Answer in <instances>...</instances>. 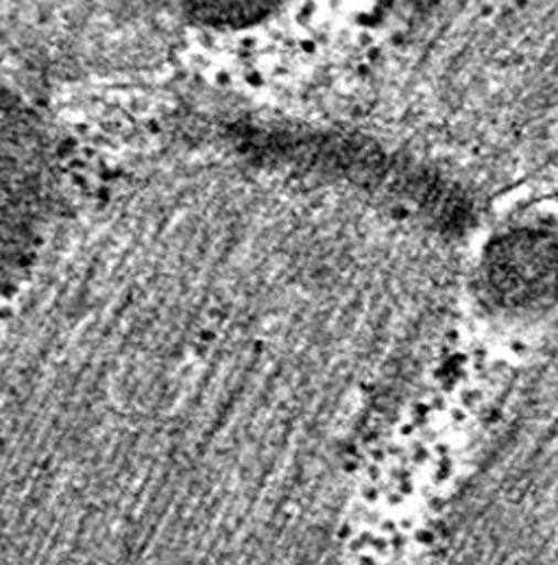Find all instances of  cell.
I'll use <instances>...</instances> for the list:
<instances>
[{
	"instance_id": "cell-3",
	"label": "cell",
	"mask_w": 558,
	"mask_h": 565,
	"mask_svg": "<svg viewBox=\"0 0 558 565\" xmlns=\"http://www.w3.org/2000/svg\"><path fill=\"white\" fill-rule=\"evenodd\" d=\"M178 24L210 31H243L278 15L288 0H158Z\"/></svg>"
},
{
	"instance_id": "cell-1",
	"label": "cell",
	"mask_w": 558,
	"mask_h": 565,
	"mask_svg": "<svg viewBox=\"0 0 558 565\" xmlns=\"http://www.w3.org/2000/svg\"><path fill=\"white\" fill-rule=\"evenodd\" d=\"M57 190V147L44 114L0 86V276L40 247Z\"/></svg>"
},
{
	"instance_id": "cell-2",
	"label": "cell",
	"mask_w": 558,
	"mask_h": 565,
	"mask_svg": "<svg viewBox=\"0 0 558 565\" xmlns=\"http://www.w3.org/2000/svg\"><path fill=\"white\" fill-rule=\"evenodd\" d=\"M482 278L491 299L511 312H537L558 297V238L539 227L500 234L484 252Z\"/></svg>"
}]
</instances>
